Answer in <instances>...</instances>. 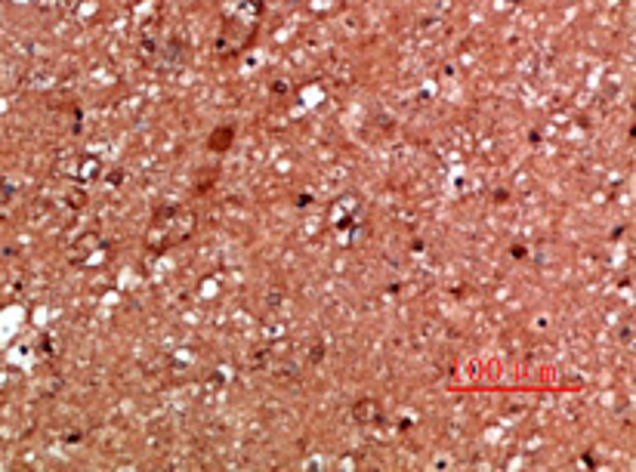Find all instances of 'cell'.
I'll return each instance as SVG.
<instances>
[{
  "label": "cell",
  "mask_w": 636,
  "mask_h": 472,
  "mask_svg": "<svg viewBox=\"0 0 636 472\" xmlns=\"http://www.w3.org/2000/svg\"><path fill=\"white\" fill-rule=\"evenodd\" d=\"M229 142H232V127H220L214 136H210V149H214V152H226L229 149Z\"/></svg>",
  "instance_id": "cell-1"
}]
</instances>
